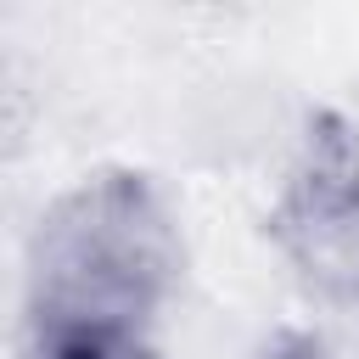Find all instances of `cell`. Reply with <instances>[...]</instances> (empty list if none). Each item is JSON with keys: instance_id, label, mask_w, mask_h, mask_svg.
Returning <instances> with one entry per match:
<instances>
[{"instance_id": "1", "label": "cell", "mask_w": 359, "mask_h": 359, "mask_svg": "<svg viewBox=\"0 0 359 359\" xmlns=\"http://www.w3.org/2000/svg\"><path fill=\"white\" fill-rule=\"evenodd\" d=\"M34 269V359H146V320L168 280V224L129 180L67 202Z\"/></svg>"}]
</instances>
